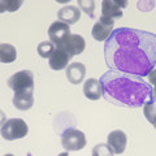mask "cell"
Listing matches in <instances>:
<instances>
[{
    "label": "cell",
    "instance_id": "6da1fadb",
    "mask_svg": "<svg viewBox=\"0 0 156 156\" xmlns=\"http://www.w3.org/2000/svg\"><path fill=\"white\" fill-rule=\"evenodd\" d=\"M104 57L109 69L147 77L156 68V34L119 27L105 41Z\"/></svg>",
    "mask_w": 156,
    "mask_h": 156
},
{
    "label": "cell",
    "instance_id": "7a4b0ae2",
    "mask_svg": "<svg viewBox=\"0 0 156 156\" xmlns=\"http://www.w3.org/2000/svg\"><path fill=\"white\" fill-rule=\"evenodd\" d=\"M103 98L109 103L126 108H140L154 100L152 87L143 78L109 69L100 78Z\"/></svg>",
    "mask_w": 156,
    "mask_h": 156
},
{
    "label": "cell",
    "instance_id": "3957f363",
    "mask_svg": "<svg viewBox=\"0 0 156 156\" xmlns=\"http://www.w3.org/2000/svg\"><path fill=\"white\" fill-rule=\"evenodd\" d=\"M7 83L16 95L34 92V73L31 70H20L9 77Z\"/></svg>",
    "mask_w": 156,
    "mask_h": 156
},
{
    "label": "cell",
    "instance_id": "277c9868",
    "mask_svg": "<svg viewBox=\"0 0 156 156\" xmlns=\"http://www.w3.org/2000/svg\"><path fill=\"white\" fill-rule=\"evenodd\" d=\"M29 126L22 119H9L0 128V134L7 140H16L26 136Z\"/></svg>",
    "mask_w": 156,
    "mask_h": 156
},
{
    "label": "cell",
    "instance_id": "5b68a950",
    "mask_svg": "<svg viewBox=\"0 0 156 156\" xmlns=\"http://www.w3.org/2000/svg\"><path fill=\"white\" fill-rule=\"evenodd\" d=\"M61 146L68 152L80 151L86 147V136L81 130L74 128H68L61 134Z\"/></svg>",
    "mask_w": 156,
    "mask_h": 156
},
{
    "label": "cell",
    "instance_id": "8992f818",
    "mask_svg": "<svg viewBox=\"0 0 156 156\" xmlns=\"http://www.w3.org/2000/svg\"><path fill=\"white\" fill-rule=\"evenodd\" d=\"M56 47L62 50L64 52H66L70 57H73V56L81 55V53L85 51L86 42H85L83 37L80 35V34H69V35L65 37L58 44H56Z\"/></svg>",
    "mask_w": 156,
    "mask_h": 156
},
{
    "label": "cell",
    "instance_id": "52a82bcc",
    "mask_svg": "<svg viewBox=\"0 0 156 156\" xmlns=\"http://www.w3.org/2000/svg\"><path fill=\"white\" fill-rule=\"evenodd\" d=\"M113 26H115V21H113V20L101 16L95 22V25L92 26L91 35H92V38H94L95 41L105 42L107 39L111 37L112 31H113Z\"/></svg>",
    "mask_w": 156,
    "mask_h": 156
},
{
    "label": "cell",
    "instance_id": "ba28073f",
    "mask_svg": "<svg viewBox=\"0 0 156 156\" xmlns=\"http://www.w3.org/2000/svg\"><path fill=\"white\" fill-rule=\"evenodd\" d=\"M107 144L112 148L115 154H122L126 144H128V136L124 133L122 130H113L108 134V138H107Z\"/></svg>",
    "mask_w": 156,
    "mask_h": 156
},
{
    "label": "cell",
    "instance_id": "9c48e42d",
    "mask_svg": "<svg viewBox=\"0 0 156 156\" xmlns=\"http://www.w3.org/2000/svg\"><path fill=\"white\" fill-rule=\"evenodd\" d=\"M128 5L126 2H113V0H104L101 2V16L107 18H121L122 17V9Z\"/></svg>",
    "mask_w": 156,
    "mask_h": 156
},
{
    "label": "cell",
    "instance_id": "30bf717a",
    "mask_svg": "<svg viewBox=\"0 0 156 156\" xmlns=\"http://www.w3.org/2000/svg\"><path fill=\"white\" fill-rule=\"evenodd\" d=\"M65 74L68 81L72 85H80L83 82L85 76H86V66L82 62H70L66 66Z\"/></svg>",
    "mask_w": 156,
    "mask_h": 156
},
{
    "label": "cell",
    "instance_id": "8fae6325",
    "mask_svg": "<svg viewBox=\"0 0 156 156\" xmlns=\"http://www.w3.org/2000/svg\"><path fill=\"white\" fill-rule=\"evenodd\" d=\"M70 33V27L69 25H66L64 22H60V21H55L52 25L48 27V37H50L51 42L53 44H58L62 39L65 37H68Z\"/></svg>",
    "mask_w": 156,
    "mask_h": 156
},
{
    "label": "cell",
    "instance_id": "7c38bea8",
    "mask_svg": "<svg viewBox=\"0 0 156 156\" xmlns=\"http://www.w3.org/2000/svg\"><path fill=\"white\" fill-rule=\"evenodd\" d=\"M57 18L60 22H64L66 25H74L81 18V9L76 5H65L58 9Z\"/></svg>",
    "mask_w": 156,
    "mask_h": 156
},
{
    "label": "cell",
    "instance_id": "4fadbf2b",
    "mask_svg": "<svg viewBox=\"0 0 156 156\" xmlns=\"http://www.w3.org/2000/svg\"><path fill=\"white\" fill-rule=\"evenodd\" d=\"M83 94L90 100H99L103 96V87L99 80L89 78L83 83Z\"/></svg>",
    "mask_w": 156,
    "mask_h": 156
},
{
    "label": "cell",
    "instance_id": "5bb4252c",
    "mask_svg": "<svg viewBox=\"0 0 156 156\" xmlns=\"http://www.w3.org/2000/svg\"><path fill=\"white\" fill-rule=\"evenodd\" d=\"M70 56L68 55L66 52H64L62 50L56 47L55 52L52 53V56L50 57V68L52 70H62V69H66V66L69 65V61H70Z\"/></svg>",
    "mask_w": 156,
    "mask_h": 156
},
{
    "label": "cell",
    "instance_id": "9a60e30c",
    "mask_svg": "<svg viewBox=\"0 0 156 156\" xmlns=\"http://www.w3.org/2000/svg\"><path fill=\"white\" fill-rule=\"evenodd\" d=\"M13 105L20 111H29L34 105V92L29 94H14L13 96Z\"/></svg>",
    "mask_w": 156,
    "mask_h": 156
},
{
    "label": "cell",
    "instance_id": "2e32d148",
    "mask_svg": "<svg viewBox=\"0 0 156 156\" xmlns=\"http://www.w3.org/2000/svg\"><path fill=\"white\" fill-rule=\"evenodd\" d=\"M17 58V50L16 47L9 43H2L0 44V62L3 64H11L16 61Z\"/></svg>",
    "mask_w": 156,
    "mask_h": 156
},
{
    "label": "cell",
    "instance_id": "e0dca14e",
    "mask_svg": "<svg viewBox=\"0 0 156 156\" xmlns=\"http://www.w3.org/2000/svg\"><path fill=\"white\" fill-rule=\"evenodd\" d=\"M56 46L50 41V42H41L37 47V51L39 53V56L43 58H50L52 56V53L55 52Z\"/></svg>",
    "mask_w": 156,
    "mask_h": 156
},
{
    "label": "cell",
    "instance_id": "ac0fdd59",
    "mask_svg": "<svg viewBox=\"0 0 156 156\" xmlns=\"http://www.w3.org/2000/svg\"><path fill=\"white\" fill-rule=\"evenodd\" d=\"M22 5L21 0H0V13L16 12Z\"/></svg>",
    "mask_w": 156,
    "mask_h": 156
},
{
    "label": "cell",
    "instance_id": "d6986e66",
    "mask_svg": "<svg viewBox=\"0 0 156 156\" xmlns=\"http://www.w3.org/2000/svg\"><path fill=\"white\" fill-rule=\"evenodd\" d=\"M143 115L150 124H154L156 121V104L154 100H150L143 105Z\"/></svg>",
    "mask_w": 156,
    "mask_h": 156
},
{
    "label": "cell",
    "instance_id": "ffe728a7",
    "mask_svg": "<svg viewBox=\"0 0 156 156\" xmlns=\"http://www.w3.org/2000/svg\"><path fill=\"white\" fill-rule=\"evenodd\" d=\"M78 8L83 11L86 14H89L91 18L95 17L94 11H95V2L94 0H78Z\"/></svg>",
    "mask_w": 156,
    "mask_h": 156
},
{
    "label": "cell",
    "instance_id": "44dd1931",
    "mask_svg": "<svg viewBox=\"0 0 156 156\" xmlns=\"http://www.w3.org/2000/svg\"><path fill=\"white\" fill-rule=\"evenodd\" d=\"M113 151L107 143H99L92 148V156H113Z\"/></svg>",
    "mask_w": 156,
    "mask_h": 156
},
{
    "label": "cell",
    "instance_id": "7402d4cb",
    "mask_svg": "<svg viewBox=\"0 0 156 156\" xmlns=\"http://www.w3.org/2000/svg\"><path fill=\"white\" fill-rule=\"evenodd\" d=\"M147 77H148V82H150L151 87H156V68L151 70V73Z\"/></svg>",
    "mask_w": 156,
    "mask_h": 156
},
{
    "label": "cell",
    "instance_id": "603a6c76",
    "mask_svg": "<svg viewBox=\"0 0 156 156\" xmlns=\"http://www.w3.org/2000/svg\"><path fill=\"white\" fill-rule=\"evenodd\" d=\"M7 121V116H5V113H4V112L0 109V128H2V126L4 125V122H5Z\"/></svg>",
    "mask_w": 156,
    "mask_h": 156
},
{
    "label": "cell",
    "instance_id": "cb8c5ba5",
    "mask_svg": "<svg viewBox=\"0 0 156 156\" xmlns=\"http://www.w3.org/2000/svg\"><path fill=\"white\" fill-rule=\"evenodd\" d=\"M152 98H154V101L156 103V87H152Z\"/></svg>",
    "mask_w": 156,
    "mask_h": 156
},
{
    "label": "cell",
    "instance_id": "d4e9b609",
    "mask_svg": "<svg viewBox=\"0 0 156 156\" xmlns=\"http://www.w3.org/2000/svg\"><path fill=\"white\" fill-rule=\"evenodd\" d=\"M58 156H69V154H68V151H66V152H61V154H58Z\"/></svg>",
    "mask_w": 156,
    "mask_h": 156
},
{
    "label": "cell",
    "instance_id": "484cf974",
    "mask_svg": "<svg viewBox=\"0 0 156 156\" xmlns=\"http://www.w3.org/2000/svg\"><path fill=\"white\" fill-rule=\"evenodd\" d=\"M4 156H14V155H12V154H5Z\"/></svg>",
    "mask_w": 156,
    "mask_h": 156
},
{
    "label": "cell",
    "instance_id": "4316f807",
    "mask_svg": "<svg viewBox=\"0 0 156 156\" xmlns=\"http://www.w3.org/2000/svg\"><path fill=\"white\" fill-rule=\"evenodd\" d=\"M152 125H154V128H155V129H156V121H155V122H154V124H152Z\"/></svg>",
    "mask_w": 156,
    "mask_h": 156
}]
</instances>
